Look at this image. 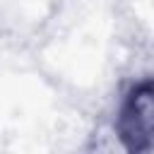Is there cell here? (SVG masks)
<instances>
[{"label":"cell","instance_id":"obj_1","mask_svg":"<svg viewBox=\"0 0 154 154\" xmlns=\"http://www.w3.org/2000/svg\"><path fill=\"white\" fill-rule=\"evenodd\" d=\"M118 137L128 154H142L152 140V84L142 82L135 87L118 118Z\"/></svg>","mask_w":154,"mask_h":154}]
</instances>
